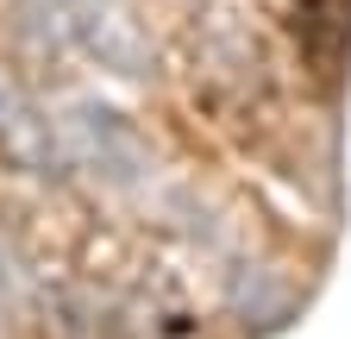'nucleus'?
I'll return each mask as SVG.
<instances>
[{"instance_id":"f257e3e1","label":"nucleus","mask_w":351,"mask_h":339,"mask_svg":"<svg viewBox=\"0 0 351 339\" xmlns=\"http://www.w3.org/2000/svg\"><path fill=\"white\" fill-rule=\"evenodd\" d=\"M0 151L19 170H32V176H63V151H57L51 119H44L38 101L7 75H0Z\"/></svg>"},{"instance_id":"f03ea898","label":"nucleus","mask_w":351,"mask_h":339,"mask_svg":"<svg viewBox=\"0 0 351 339\" xmlns=\"http://www.w3.org/2000/svg\"><path fill=\"white\" fill-rule=\"evenodd\" d=\"M69 157L75 163H101L107 176H138V163H145V145L132 139V126L113 113V107H75L69 119Z\"/></svg>"}]
</instances>
